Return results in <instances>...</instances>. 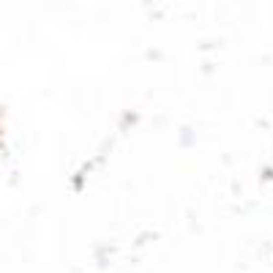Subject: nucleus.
Here are the masks:
<instances>
[]
</instances>
